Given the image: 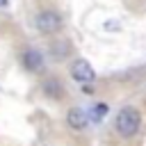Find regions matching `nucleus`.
<instances>
[{
    "label": "nucleus",
    "instance_id": "obj_5",
    "mask_svg": "<svg viewBox=\"0 0 146 146\" xmlns=\"http://www.w3.org/2000/svg\"><path fill=\"white\" fill-rule=\"evenodd\" d=\"M23 64H25V68H27V71L39 73V71L43 68V55H41L39 50L30 48V50H25V52H23Z\"/></svg>",
    "mask_w": 146,
    "mask_h": 146
},
{
    "label": "nucleus",
    "instance_id": "obj_2",
    "mask_svg": "<svg viewBox=\"0 0 146 146\" xmlns=\"http://www.w3.org/2000/svg\"><path fill=\"white\" fill-rule=\"evenodd\" d=\"M34 25H36V30H39L41 34H57V32L62 30L64 23H62V16H59L57 11H52V9H43V11L36 14Z\"/></svg>",
    "mask_w": 146,
    "mask_h": 146
},
{
    "label": "nucleus",
    "instance_id": "obj_3",
    "mask_svg": "<svg viewBox=\"0 0 146 146\" xmlns=\"http://www.w3.org/2000/svg\"><path fill=\"white\" fill-rule=\"evenodd\" d=\"M68 73H71V78L78 80L80 84H89V82L96 80V71H94V66H91L87 59H75V62L71 64Z\"/></svg>",
    "mask_w": 146,
    "mask_h": 146
},
{
    "label": "nucleus",
    "instance_id": "obj_8",
    "mask_svg": "<svg viewBox=\"0 0 146 146\" xmlns=\"http://www.w3.org/2000/svg\"><path fill=\"white\" fill-rule=\"evenodd\" d=\"M0 7H7V0H0Z\"/></svg>",
    "mask_w": 146,
    "mask_h": 146
},
{
    "label": "nucleus",
    "instance_id": "obj_6",
    "mask_svg": "<svg viewBox=\"0 0 146 146\" xmlns=\"http://www.w3.org/2000/svg\"><path fill=\"white\" fill-rule=\"evenodd\" d=\"M43 94L46 96H50V98H62L64 96V87H62V82L57 80V78H46V82H43Z\"/></svg>",
    "mask_w": 146,
    "mask_h": 146
},
{
    "label": "nucleus",
    "instance_id": "obj_7",
    "mask_svg": "<svg viewBox=\"0 0 146 146\" xmlns=\"http://www.w3.org/2000/svg\"><path fill=\"white\" fill-rule=\"evenodd\" d=\"M105 114H107V105L105 103H96L91 107V112H89V121H100Z\"/></svg>",
    "mask_w": 146,
    "mask_h": 146
},
{
    "label": "nucleus",
    "instance_id": "obj_4",
    "mask_svg": "<svg viewBox=\"0 0 146 146\" xmlns=\"http://www.w3.org/2000/svg\"><path fill=\"white\" fill-rule=\"evenodd\" d=\"M66 123H68L71 130H84L89 125V114L80 107H71L68 114H66Z\"/></svg>",
    "mask_w": 146,
    "mask_h": 146
},
{
    "label": "nucleus",
    "instance_id": "obj_1",
    "mask_svg": "<svg viewBox=\"0 0 146 146\" xmlns=\"http://www.w3.org/2000/svg\"><path fill=\"white\" fill-rule=\"evenodd\" d=\"M139 128H141V114L135 107H123L114 119V130L125 139L135 137L139 132Z\"/></svg>",
    "mask_w": 146,
    "mask_h": 146
}]
</instances>
